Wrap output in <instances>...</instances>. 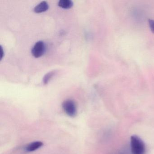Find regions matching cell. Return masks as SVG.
I'll return each instance as SVG.
<instances>
[{"label":"cell","mask_w":154,"mask_h":154,"mask_svg":"<svg viewBox=\"0 0 154 154\" xmlns=\"http://www.w3.org/2000/svg\"><path fill=\"white\" fill-rule=\"evenodd\" d=\"M130 149L131 154H145L146 145L139 137L132 135L131 137Z\"/></svg>","instance_id":"cell-1"},{"label":"cell","mask_w":154,"mask_h":154,"mask_svg":"<svg viewBox=\"0 0 154 154\" xmlns=\"http://www.w3.org/2000/svg\"><path fill=\"white\" fill-rule=\"evenodd\" d=\"M63 108L64 111L68 116L74 117L77 114L76 104L73 100H65L63 103Z\"/></svg>","instance_id":"cell-2"},{"label":"cell","mask_w":154,"mask_h":154,"mask_svg":"<svg viewBox=\"0 0 154 154\" xmlns=\"http://www.w3.org/2000/svg\"><path fill=\"white\" fill-rule=\"evenodd\" d=\"M46 48L44 42L39 41L37 42L32 49V55L34 57L38 58L42 56L45 52Z\"/></svg>","instance_id":"cell-3"},{"label":"cell","mask_w":154,"mask_h":154,"mask_svg":"<svg viewBox=\"0 0 154 154\" xmlns=\"http://www.w3.org/2000/svg\"><path fill=\"white\" fill-rule=\"evenodd\" d=\"M44 144L41 141H35L29 143L26 146L25 150L27 152H32L36 151L42 147Z\"/></svg>","instance_id":"cell-4"},{"label":"cell","mask_w":154,"mask_h":154,"mask_svg":"<svg viewBox=\"0 0 154 154\" xmlns=\"http://www.w3.org/2000/svg\"><path fill=\"white\" fill-rule=\"evenodd\" d=\"M48 8L49 6L48 2L46 1H43L35 7L34 11L37 13H42L47 11Z\"/></svg>","instance_id":"cell-5"},{"label":"cell","mask_w":154,"mask_h":154,"mask_svg":"<svg viewBox=\"0 0 154 154\" xmlns=\"http://www.w3.org/2000/svg\"><path fill=\"white\" fill-rule=\"evenodd\" d=\"M58 5L62 8L69 9L72 7L73 3L71 0H60L58 2Z\"/></svg>","instance_id":"cell-6"},{"label":"cell","mask_w":154,"mask_h":154,"mask_svg":"<svg viewBox=\"0 0 154 154\" xmlns=\"http://www.w3.org/2000/svg\"><path fill=\"white\" fill-rule=\"evenodd\" d=\"M54 71H52V72H49L47 73L44 76V79H43V82H44L45 84H47L48 83V82L50 80L52 79V77L54 76L55 74Z\"/></svg>","instance_id":"cell-7"},{"label":"cell","mask_w":154,"mask_h":154,"mask_svg":"<svg viewBox=\"0 0 154 154\" xmlns=\"http://www.w3.org/2000/svg\"><path fill=\"white\" fill-rule=\"evenodd\" d=\"M148 23L150 30L154 34V20L151 19L149 20Z\"/></svg>","instance_id":"cell-8"},{"label":"cell","mask_w":154,"mask_h":154,"mask_svg":"<svg viewBox=\"0 0 154 154\" xmlns=\"http://www.w3.org/2000/svg\"><path fill=\"white\" fill-rule=\"evenodd\" d=\"M117 154H129V152H128V149H122L121 151H120L119 153Z\"/></svg>","instance_id":"cell-9"},{"label":"cell","mask_w":154,"mask_h":154,"mask_svg":"<svg viewBox=\"0 0 154 154\" xmlns=\"http://www.w3.org/2000/svg\"><path fill=\"white\" fill-rule=\"evenodd\" d=\"M1 59L3 57V55H4V53H3V49L2 48V47H1Z\"/></svg>","instance_id":"cell-10"}]
</instances>
